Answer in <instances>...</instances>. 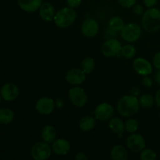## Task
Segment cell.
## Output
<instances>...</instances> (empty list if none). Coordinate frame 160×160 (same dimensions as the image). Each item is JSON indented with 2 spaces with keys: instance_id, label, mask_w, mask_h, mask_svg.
<instances>
[{
  "instance_id": "4316f807",
  "label": "cell",
  "mask_w": 160,
  "mask_h": 160,
  "mask_svg": "<svg viewBox=\"0 0 160 160\" xmlns=\"http://www.w3.org/2000/svg\"><path fill=\"white\" fill-rule=\"evenodd\" d=\"M139 128V123L137 120L134 118H130L125 122V131L129 134H133L138 131Z\"/></svg>"
},
{
  "instance_id": "5b68a950",
  "label": "cell",
  "mask_w": 160,
  "mask_h": 160,
  "mask_svg": "<svg viewBox=\"0 0 160 160\" xmlns=\"http://www.w3.org/2000/svg\"><path fill=\"white\" fill-rule=\"evenodd\" d=\"M52 150L49 144L39 142L34 144L31 148V156L34 160H46L51 156Z\"/></svg>"
},
{
  "instance_id": "1f68e13d",
  "label": "cell",
  "mask_w": 160,
  "mask_h": 160,
  "mask_svg": "<svg viewBox=\"0 0 160 160\" xmlns=\"http://www.w3.org/2000/svg\"><path fill=\"white\" fill-rule=\"evenodd\" d=\"M152 66L157 70H160V51L156 52L152 59Z\"/></svg>"
},
{
  "instance_id": "484cf974",
  "label": "cell",
  "mask_w": 160,
  "mask_h": 160,
  "mask_svg": "<svg viewBox=\"0 0 160 160\" xmlns=\"http://www.w3.org/2000/svg\"><path fill=\"white\" fill-rule=\"evenodd\" d=\"M121 55L126 59H132L136 55L135 47L131 45V43L123 45L121 49Z\"/></svg>"
},
{
  "instance_id": "44dd1931",
  "label": "cell",
  "mask_w": 160,
  "mask_h": 160,
  "mask_svg": "<svg viewBox=\"0 0 160 160\" xmlns=\"http://www.w3.org/2000/svg\"><path fill=\"white\" fill-rule=\"evenodd\" d=\"M110 157L112 160H127L128 152L123 145H116L111 149Z\"/></svg>"
},
{
  "instance_id": "d590c367",
  "label": "cell",
  "mask_w": 160,
  "mask_h": 160,
  "mask_svg": "<svg viewBox=\"0 0 160 160\" xmlns=\"http://www.w3.org/2000/svg\"><path fill=\"white\" fill-rule=\"evenodd\" d=\"M74 159L76 160H87L88 159V157L87 156V155L84 152H78L74 156Z\"/></svg>"
},
{
  "instance_id": "7402d4cb",
  "label": "cell",
  "mask_w": 160,
  "mask_h": 160,
  "mask_svg": "<svg viewBox=\"0 0 160 160\" xmlns=\"http://www.w3.org/2000/svg\"><path fill=\"white\" fill-rule=\"evenodd\" d=\"M14 120V112L10 109H0V124H9Z\"/></svg>"
},
{
  "instance_id": "2e32d148",
  "label": "cell",
  "mask_w": 160,
  "mask_h": 160,
  "mask_svg": "<svg viewBox=\"0 0 160 160\" xmlns=\"http://www.w3.org/2000/svg\"><path fill=\"white\" fill-rule=\"evenodd\" d=\"M38 11L41 19L44 21L51 22L54 20L56 10H55L54 6L52 3L48 2H42Z\"/></svg>"
},
{
  "instance_id": "603a6c76",
  "label": "cell",
  "mask_w": 160,
  "mask_h": 160,
  "mask_svg": "<svg viewBox=\"0 0 160 160\" xmlns=\"http://www.w3.org/2000/svg\"><path fill=\"white\" fill-rule=\"evenodd\" d=\"M140 106L145 109L152 107L155 105V98L150 94H144L138 98Z\"/></svg>"
},
{
  "instance_id": "3957f363",
  "label": "cell",
  "mask_w": 160,
  "mask_h": 160,
  "mask_svg": "<svg viewBox=\"0 0 160 160\" xmlns=\"http://www.w3.org/2000/svg\"><path fill=\"white\" fill-rule=\"evenodd\" d=\"M77 19V12L74 9L69 6L64 7L56 12L54 21L56 26L59 28H67L71 26Z\"/></svg>"
},
{
  "instance_id": "b9f144b4",
  "label": "cell",
  "mask_w": 160,
  "mask_h": 160,
  "mask_svg": "<svg viewBox=\"0 0 160 160\" xmlns=\"http://www.w3.org/2000/svg\"><path fill=\"white\" fill-rule=\"evenodd\" d=\"M159 119H160V111H159Z\"/></svg>"
},
{
  "instance_id": "d6a6232c",
  "label": "cell",
  "mask_w": 160,
  "mask_h": 160,
  "mask_svg": "<svg viewBox=\"0 0 160 160\" xmlns=\"http://www.w3.org/2000/svg\"><path fill=\"white\" fill-rule=\"evenodd\" d=\"M81 2H82V0H67V4L69 7L76 9L81 6Z\"/></svg>"
},
{
  "instance_id": "83f0119b",
  "label": "cell",
  "mask_w": 160,
  "mask_h": 160,
  "mask_svg": "<svg viewBox=\"0 0 160 160\" xmlns=\"http://www.w3.org/2000/svg\"><path fill=\"white\" fill-rule=\"evenodd\" d=\"M157 158V154L152 148H145L140 152L141 160H155Z\"/></svg>"
},
{
  "instance_id": "836d02e7",
  "label": "cell",
  "mask_w": 160,
  "mask_h": 160,
  "mask_svg": "<svg viewBox=\"0 0 160 160\" xmlns=\"http://www.w3.org/2000/svg\"><path fill=\"white\" fill-rule=\"evenodd\" d=\"M142 84L145 86V88H151L153 84V81L152 80V78L148 76H145L144 77L143 80H142Z\"/></svg>"
},
{
  "instance_id": "52a82bcc",
  "label": "cell",
  "mask_w": 160,
  "mask_h": 160,
  "mask_svg": "<svg viewBox=\"0 0 160 160\" xmlns=\"http://www.w3.org/2000/svg\"><path fill=\"white\" fill-rule=\"evenodd\" d=\"M122 45L117 39H107L102 45L101 51L103 56L106 57H115L121 54Z\"/></svg>"
},
{
  "instance_id": "ba28073f",
  "label": "cell",
  "mask_w": 160,
  "mask_h": 160,
  "mask_svg": "<svg viewBox=\"0 0 160 160\" xmlns=\"http://www.w3.org/2000/svg\"><path fill=\"white\" fill-rule=\"evenodd\" d=\"M128 149L134 153H140L146 147V142L143 136L138 133L131 134L127 138Z\"/></svg>"
},
{
  "instance_id": "60d3db41",
  "label": "cell",
  "mask_w": 160,
  "mask_h": 160,
  "mask_svg": "<svg viewBox=\"0 0 160 160\" xmlns=\"http://www.w3.org/2000/svg\"><path fill=\"white\" fill-rule=\"evenodd\" d=\"M2 96H1V94H0V103H1V101H2Z\"/></svg>"
},
{
  "instance_id": "d6986e66",
  "label": "cell",
  "mask_w": 160,
  "mask_h": 160,
  "mask_svg": "<svg viewBox=\"0 0 160 160\" xmlns=\"http://www.w3.org/2000/svg\"><path fill=\"white\" fill-rule=\"evenodd\" d=\"M56 130L51 125H45L41 131V138L43 142L51 144L56 139Z\"/></svg>"
},
{
  "instance_id": "8fae6325",
  "label": "cell",
  "mask_w": 160,
  "mask_h": 160,
  "mask_svg": "<svg viewBox=\"0 0 160 160\" xmlns=\"http://www.w3.org/2000/svg\"><path fill=\"white\" fill-rule=\"evenodd\" d=\"M133 67L134 70L141 76H148L153 72V66L146 59L138 57L133 62Z\"/></svg>"
},
{
  "instance_id": "ab89813d",
  "label": "cell",
  "mask_w": 160,
  "mask_h": 160,
  "mask_svg": "<svg viewBox=\"0 0 160 160\" xmlns=\"http://www.w3.org/2000/svg\"><path fill=\"white\" fill-rule=\"evenodd\" d=\"M154 79L156 82L160 86V70H157V72H156L154 76Z\"/></svg>"
},
{
  "instance_id": "f35d334b",
  "label": "cell",
  "mask_w": 160,
  "mask_h": 160,
  "mask_svg": "<svg viewBox=\"0 0 160 160\" xmlns=\"http://www.w3.org/2000/svg\"><path fill=\"white\" fill-rule=\"evenodd\" d=\"M55 103H56V107L59 108V109H61V108H62L64 106V102L62 99H60V98L56 99L55 101Z\"/></svg>"
},
{
  "instance_id": "6da1fadb",
  "label": "cell",
  "mask_w": 160,
  "mask_h": 160,
  "mask_svg": "<svg viewBox=\"0 0 160 160\" xmlns=\"http://www.w3.org/2000/svg\"><path fill=\"white\" fill-rule=\"evenodd\" d=\"M140 108L138 98L131 95H126L120 98L117 109L119 114L123 117H131L137 113Z\"/></svg>"
},
{
  "instance_id": "9c48e42d",
  "label": "cell",
  "mask_w": 160,
  "mask_h": 160,
  "mask_svg": "<svg viewBox=\"0 0 160 160\" xmlns=\"http://www.w3.org/2000/svg\"><path fill=\"white\" fill-rule=\"evenodd\" d=\"M114 115V108L108 102L100 103L95 107L94 111V116L96 120L100 121L109 120Z\"/></svg>"
},
{
  "instance_id": "9a60e30c",
  "label": "cell",
  "mask_w": 160,
  "mask_h": 160,
  "mask_svg": "<svg viewBox=\"0 0 160 160\" xmlns=\"http://www.w3.org/2000/svg\"><path fill=\"white\" fill-rule=\"evenodd\" d=\"M70 143L65 138L56 139L52 143V150L55 155L63 156L68 154L70 151Z\"/></svg>"
},
{
  "instance_id": "ffe728a7",
  "label": "cell",
  "mask_w": 160,
  "mask_h": 160,
  "mask_svg": "<svg viewBox=\"0 0 160 160\" xmlns=\"http://www.w3.org/2000/svg\"><path fill=\"white\" fill-rule=\"evenodd\" d=\"M96 125V118L92 116H85L80 120L78 126L79 129L84 132L92 131Z\"/></svg>"
},
{
  "instance_id": "7a4b0ae2",
  "label": "cell",
  "mask_w": 160,
  "mask_h": 160,
  "mask_svg": "<svg viewBox=\"0 0 160 160\" xmlns=\"http://www.w3.org/2000/svg\"><path fill=\"white\" fill-rule=\"evenodd\" d=\"M142 28L148 33H154L160 30V9L156 7L148 8L142 15Z\"/></svg>"
},
{
  "instance_id": "f546056e",
  "label": "cell",
  "mask_w": 160,
  "mask_h": 160,
  "mask_svg": "<svg viewBox=\"0 0 160 160\" xmlns=\"http://www.w3.org/2000/svg\"><path fill=\"white\" fill-rule=\"evenodd\" d=\"M118 2L122 7L130 9L137 3V0H118Z\"/></svg>"
},
{
  "instance_id": "cb8c5ba5",
  "label": "cell",
  "mask_w": 160,
  "mask_h": 160,
  "mask_svg": "<svg viewBox=\"0 0 160 160\" xmlns=\"http://www.w3.org/2000/svg\"><path fill=\"white\" fill-rule=\"evenodd\" d=\"M95 67V60L92 57H85L81 62V69L86 73L89 74L94 70Z\"/></svg>"
},
{
  "instance_id": "277c9868",
  "label": "cell",
  "mask_w": 160,
  "mask_h": 160,
  "mask_svg": "<svg viewBox=\"0 0 160 160\" xmlns=\"http://www.w3.org/2000/svg\"><path fill=\"white\" fill-rule=\"evenodd\" d=\"M120 32V36L125 42L128 43H134L142 36V28L136 23H129L124 25Z\"/></svg>"
},
{
  "instance_id": "e575fe53",
  "label": "cell",
  "mask_w": 160,
  "mask_h": 160,
  "mask_svg": "<svg viewBox=\"0 0 160 160\" xmlns=\"http://www.w3.org/2000/svg\"><path fill=\"white\" fill-rule=\"evenodd\" d=\"M144 4L146 7L148 8H152L156 6L158 2V0H143Z\"/></svg>"
},
{
  "instance_id": "d4e9b609",
  "label": "cell",
  "mask_w": 160,
  "mask_h": 160,
  "mask_svg": "<svg viewBox=\"0 0 160 160\" xmlns=\"http://www.w3.org/2000/svg\"><path fill=\"white\" fill-rule=\"evenodd\" d=\"M124 25L125 23L123 19L121 17L115 16V17H112V18L109 19V25L108 26L109 28H112L113 30H115V31H120L122 30V28L124 27Z\"/></svg>"
},
{
  "instance_id": "8992f818",
  "label": "cell",
  "mask_w": 160,
  "mask_h": 160,
  "mask_svg": "<svg viewBox=\"0 0 160 160\" xmlns=\"http://www.w3.org/2000/svg\"><path fill=\"white\" fill-rule=\"evenodd\" d=\"M68 97L72 104L76 107L82 108L86 106L88 96L84 88L79 86H73L69 90Z\"/></svg>"
},
{
  "instance_id": "5bb4252c",
  "label": "cell",
  "mask_w": 160,
  "mask_h": 160,
  "mask_svg": "<svg viewBox=\"0 0 160 160\" xmlns=\"http://www.w3.org/2000/svg\"><path fill=\"white\" fill-rule=\"evenodd\" d=\"M99 29L98 23L95 19L87 18L81 24V32L85 37L94 38L97 35Z\"/></svg>"
},
{
  "instance_id": "ac0fdd59",
  "label": "cell",
  "mask_w": 160,
  "mask_h": 160,
  "mask_svg": "<svg viewBox=\"0 0 160 160\" xmlns=\"http://www.w3.org/2000/svg\"><path fill=\"white\" fill-rule=\"evenodd\" d=\"M109 128L111 131L121 138L125 131V123L119 117H112L109 120Z\"/></svg>"
},
{
  "instance_id": "74e56055",
  "label": "cell",
  "mask_w": 160,
  "mask_h": 160,
  "mask_svg": "<svg viewBox=\"0 0 160 160\" xmlns=\"http://www.w3.org/2000/svg\"><path fill=\"white\" fill-rule=\"evenodd\" d=\"M155 104L160 108V89L156 92V95H155Z\"/></svg>"
},
{
  "instance_id": "f1b7e54d",
  "label": "cell",
  "mask_w": 160,
  "mask_h": 160,
  "mask_svg": "<svg viewBox=\"0 0 160 160\" xmlns=\"http://www.w3.org/2000/svg\"><path fill=\"white\" fill-rule=\"evenodd\" d=\"M117 32H118V31H115V30H113L112 28H109V27L108 26V28L104 31L103 36H104V38H106V40H107V39L115 38L116 36H117Z\"/></svg>"
},
{
  "instance_id": "7c38bea8",
  "label": "cell",
  "mask_w": 160,
  "mask_h": 160,
  "mask_svg": "<svg viewBox=\"0 0 160 160\" xmlns=\"http://www.w3.org/2000/svg\"><path fill=\"white\" fill-rule=\"evenodd\" d=\"M86 80V73L79 68L71 69L66 74V81L73 86L81 85Z\"/></svg>"
},
{
  "instance_id": "4fadbf2b",
  "label": "cell",
  "mask_w": 160,
  "mask_h": 160,
  "mask_svg": "<svg viewBox=\"0 0 160 160\" xmlns=\"http://www.w3.org/2000/svg\"><path fill=\"white\" fill-rule=\"evenodd\" d=\"M0 94L3 100L12 102L18 98L20 95V90L16 84L12 83H6L3 84L0 89Z\"/></svg>"
},
{
  "instance_id": "8d00e7d4",
  "label": "cell",
  "mask_w": 160,
  "mask_h": 160,
  "mask_svg": "<svg viewBox=\"0 0 160 160\" xmlns=\"http://www.w3.org/2000/svg\"><path fill=\"white\" fill-rule=\"evenodd\" d=\"M140 92H141V91L138 88L134 87V88H132L131 90H130V95H133V96L138 97L139 95H140Z\"/></svg>"
},
{
  "instance_id": "e0dca14e",
  "label": "cell",
  "mask_w": 160,
  "mask_h": 160,
  "mask_svg": "<svg viewBox=\"0 0 160 160\" xmlns=\"http://www.w3.org/2000/svg\"><path fill=\"white\" fill-rule=\"evenodd\" d=\"M43 0H17L19 6L24 12H32L38 10Z\"/></svg>"
},
{
  "instance_id": "30bf717a",
  "label": "cell",
  "mask_w": 160,
  "mask_h": 160,
  "mask_svg": "<svg viewBox=\"0 0 160 160\" xmlns=\"http://www.w3.org/2000/svg\"><path fill=\"white\" fill-rule=\"evenodd\" d=\"M56 107L55 101L49 97H42L35 104V109L41 115L47 116L51 114Z\"/></svg>"
},
{
  "instance_id": "4dcf8cb0",
  "label": "cell",
  "mask_w": 160,
  "mask_h": 160,
  "mask_svg": "<svg viewBox=\"0 0 160 160\" xmlns=\"http://www.w3.org/2000/svg\"><path fill=\"white\" fill-rule=\"evenodd\" d=\"M133 12L135 14L136 16H142L145 12V9L142 5L136 3L134 6H133Z\"/></svg>"
}]
</instances>
